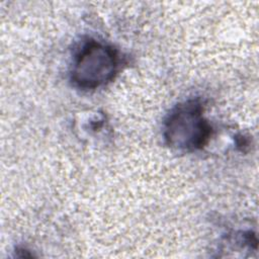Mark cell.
<instances>
[{
	"label": "cell",
	"mask_w": 259,
	"mask_h": 259,
	"mask_svg": "<svg viewBox=\"0 0 259 259\" xmlns=\"http://www.w3.org/2000/svg\"><path fill=\"white\" fill-rule=\"evenodd\" d=\"M211 127L203 115V106L190 99L176 105L164 122L166 144L177 151L192 152L201 149L209 140Z\"/></svg>",
	"instance_id": "obj_1"
},
{
	"label": "cell",
	"mask_w": 259,
	"mask_h": 259,
	"mask_svg": "<svg viewBox=\"0 0 259 259\" xmlns=\"http://www.w3.org/2000/svg\"><path fill=\"white\" fill-rule=\"evenodd\" d=\"M118 63L114 48L101 41L89 40L74 58L71 79L79 88L96 89L113 79Z\"/></svg>",
	"instance_id": "obj_2"
}]
</instances>
